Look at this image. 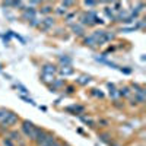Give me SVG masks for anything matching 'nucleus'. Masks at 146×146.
I'll return each mask as SVG.
<instances>
[{
  "label": "nucleus",
  "instance_id": "9",
  "mask_svg": "<svg viewBox=\"0 0 146 146\" xmlns=\"http://www.w3.org/2000/svg\"><path fill=\"white\" fill-rule=\"evenodd\" d=\"M62 86H64V82L60 80V79H54L53 80V85H50V91L51 92H56L57 88H62Z\"/></svg>",
  "mask_w": 146,
  "mask_h": 146
},
{
  "label": "nucleus",
  "instance_id": "25",
  "mask_svg": "<svg viewBox=\"0 0 146 146\" xmlns=\"http://www.w3.org/2000/svg\"><path fill=\"white\" fill-rule=\"evenodd\" d=\"M83 5L86 7H95V6H98V2H83Z\"/></svg>",
  "mask_w": 146,
  "mask_h": 146
},
{
  "label": "nucleus",
  "instance_id": "27",
  "mask_svg": "<svg viewBox=\"0 0 146 146\" xmlns=\"http://www.w3.org/2000/svg\"><path fill=\"white\" fill-rule=\"evenodd\" d=\"M123 23H126V25H130V23H133L135 22V18H131V16H129V18H126L124 21H121Z\"/></svg>",
  "mask_w": 146,
  "mask_h": 146
},
{
  "label": "nucleus",
  "instance_id": "10",
  "mask_svg": "<svg viewBox=\"0 0 146 146\" xmlns=\"http://www.w3.org/2000/svg\"><path fill=\"white\" fill-rule=\"evenodd\" d=\"M58 72H60V75H62V76H70V75H73V73H75V70H73L70 66H63Z\"/></svg>",
  "mask_w": 146,
  "mask_h": 146
},
{
  "label": "nucleus",
  "instance_id": "16",
  "mask_svg": "<svg viewBox=\"0 0 146 146\" xmlns=\"http://www.w3.org/2000/svg\"><path fill=\"white\" fill-rule=\"evenodd\" d=\"M131 88L135 89V94H139V95H146L145 88H143V86H140V85H137V83H133V85H131Z\"/></svg>",
  "mask_w": 146,
  "mask_h": 146
},
{
  "label": "nucleus",
  "instance_id": "12",
  "mask_svg": "<svg viewBox=\"0 0 146 146\" xmlns=\"http://www.w3.org/2000/svg\"><path fill=\"white\" fill-rule=\"evenodd\" d=\"M117 91H118V96H124V98H129L130 94H131V91H130V88H129V86L120 88V89H117Z\"/></svg>",
  "mask_w": 146,
  "mask_h": 146
},
{
  "label": "nucleus",
  "instance_id": "6",
  "mask_svg": "<svg viewBox=\"0 0 146 146\" xmlns=\"http://www.w3.org/2000/svg\"><path fill=\"white\" fill-rule=\"evenodd\" d=\"M66 111L72 113L73 115H80L83 111H85V107L83 105H72V107H67Z\"/></svg>",
  "mask_w": 146,
  "mask_h": 146
},
{
  "label": "nucleus",
  "instance_id": "20",
  "mask_svg": "<svg viewBox=\"0 0 146 146\" xmlns=\"http://www.w3.org/2000/svg\"><path fill=\"white\" fill-rule=\"evenodd\" d=\"M104 13L108 16V19L114 21V15H113V10H111V7H105V9H104Z\"/></svg>",
  "mask_w": 146,
  "mask_h": 146
},
{
  "label": "nucleus",
  "instance_id": "22",
  "mask_svg": "<svg viewBox=\"0 0 146 146\" xmlns=\"http://www.w3.org/2000/svg\"><path fill=\"white\" fill-rule=\"evenodd\" d=\"M89 80H91V78L89 76H82V78H79V83L80 85H86V83H89Z\"/></svg>",
  "mask_w": 146,
  "mask_h": 146
},
{
  "label": "nucleus",
  "instance_id": "35",
  "mask_svg": "<svg viewBox=\"0 0 146 146\" xmlns=\"http://www.w3.org/2000/svg\"><path fill=\"white\" fill-rule=\"evenodd\" d=\"M120 70L123 72V73H127V75H129V73H131V69H123V67H121Z\"/></svg>",
  "mask_w": 146,
  "mask_h": 146
},
{
  "label": "nucleus",
  "instance_id": "29",
  "mask_svg": "<svg viewBox=\"0 0 146 146\" xmlns=\"http://www.w3.org/2000/svg\"><path fill=\"white\" fill-rule=\"evenodd\" d=\"M21 98H22L23 101H27V102H29V104H32V105H35V102H34V100H31V98H28V96H25V95H21Z\"/></svg>",
  "mask_w": 146,
  "mask_h": 146
},
{
  "label": "nucleus",
  "instance_id": "13",
  "mask_svg": "<svg viewBox=\"0 0 146 146\" xmlns=\"http://www.w3.org/2000/svg\"><path fill=\"white\" fill-rule=\"evenodd\" d=\"M108 89H110V96H111V98H114V100H117L118 98V91L115 89V86L113 83H108Z\"/></svg>",
  "mask_w": 146,
  "mask_h": 146
},
{
  "label": "nucleus",
  "instance_id": "21",
  "mask_svg": "<svg viewBox=\"0 0 146 146\" xmlns=\"http://www.w3.org/2000/svg\"><path fill=\"white\" fill-rule=\"evenodd\" d=\"M76 18V12H72V13H66V22H72L73 19Z\"/></svg>",
  "mask_w": 146,
  "mask_h": 146
},
{
  "label": "nucleus",
  "instance_id": "36",
  "mask_svg": "<svg viewBox=\"0 0 146 146\" xmlns=\"http://www.w3.org/2000/svg\"><path fill=\"white\" fill-rule=\"evenodd\" d=\"M51 146H63V145H62V143H60V142H57V140H56V142H54V143H53Z\"/></svg>",
  "mask_w": 146,
  "mask_h": 146
},
{
  "label": "nucleus",
  "instance_id": "4",
  "mask_svg": "<svg viewBox=\"0 0 146 146\" xmlns=\"http://www.w3.org/2000/svg\"><path fill=\"white\" fill-rule=\"evenodd\" d=\"M21 129H22V131H23V135H25L28 139H32V136H34V129H35V126L31 123V121H28V120H25V121H22V126H21Z\"/></svg>",
  "mask_w": 146,
  "mask_h": 146
},
{
  "label": "nucleus",
  "instance_id": "28",
  "mask_svg": "<svg viewBox=\"0 0 146 146\" xmlns=\"http://www.w3.org/2000/svg\"><path fill=\"white\" fill-rule=\"evenodd\" d=\"M18 89H19L22 94H28V92H29V91H28L25 86H23V85H21V83H18Z\"/></svg>",
  "mask_w": 146,
  "mask_h": 146
},
{
  "label": "nucleus",
  "instance_id": "1",
  "mask_svg": "<svg viewBox=\"0 0 146 146\" xmlns=\"http://www.w3.org/2000/svg\"><path fill=\"white\" fill-rule=\"evenodd\" d=\"M95 16H96L95 10H89V12H86V13H82L80 18H79V23L82 27H85V25L91 27V25H94V18Z\"/></svg>",
  "mask_w": 146,
  "mask_h": 146
},
{
  "label": "nucleus",
  "instance_id": "26",
  "mask_svg": "<svg viewBox=\"0 0 146 146\" xmlns=\"http://www.w3.org/2000/svg\"><path fill=\"white\" fill-rule=\"evenodd\" d=\"M3 145L5 146H15V143L13 142H12L9 137H6V139H3Z\"/></svg>",
  "mask_w": 146,
  "mask_h": 146
},
{
  "label": "nucleus",
  "instance_id": "37",
  "mask_svg": "<svg viewBox=\"0 0 146 146\" xmlns=\"http://www.w3.org/2000/svg\"><path fill=\"white\" fill-rule=\"evenodd\" d=\"M63 146H70V145H63Z\"/></svg>",
  "mask_w": 146,
  "mask_h": 146
},
{
  "label": "nucleus",
  "instance_id": "19",
  "mask_svg": "<svg viewBox=\"0 0 146 146\" xmlns=\"http://www.w3.org/2000/svg\"><path fill=\"white\" fill-rule=\"evenodd\" d=\"M111 136L108 135V133H100V139L102 142H107V143H111V139H110Z\"/></svg>",
  "mask_w": 146,
  "mask_h": 146
},
{
  "label": "nucleus",
  "instance_id": "23",
  "mask_svg": "<svg viewBox=\"0 0 146 146\" xmlns=\"http://www.w3.org/2000/svg\"><path fill=\"white\" fill-rule=\"evenodd\" d=\"M42 80L45 83H51L54 80V76H50V75H42Z\"/></svg>",
  "mask_w": 146,
  "mask_h": 146
},
{
  "label": "nucleus",
  "instance_id": "18",
  "mask_svg": "<svg viewBox=\"0 0 146 146\" xmlns=\"http://www.w3.org/2000/svg\"><path fill=\"white\" fill-rule=\"evenodd\" d=\"M51 12H53V6L51 5H44L41 7V13H44V15H48V13H51Z\"/></svg>",
  "mask_w": 146,
  "mask_h": 146
},
{
  "label": "nucleus",
  "instance_id": "34",
  "mask_svg": "<svg viewBox=\"0 0 146 146\" xmlns=\"http://www.w3.org/2000/svg\"><path fill=\"white\" fill-rule=\"evenodd\" d=\"M113 6H114V7H115V9H114V10H118V12H120V10H121V9H120V7H121V5H120V3H113Z\"/></svg>",
  "mask_w": 146,
  "mask_h": 146
},
{
  "label": "nucleus",
  "instance_id": "7",
  "mask_svg": "<svg viewBox=\"0 0 146 146\" xmlns=\"http://www.w3.org/2000/svg\"><path fill=\"white\" fill-rule=\"evenodd\" d=\"M57 72V67L54 64H44L42 66V75H50V76H54Z\"/></svg>",
  "mask_w": 146,
  "mask_h": 146
},
{
  "label": "nucleus",
  "instance_id": "2",
  "mask_svg": "<svg viewBox=\"0 0 146 146\" xmlns=\"http://www.w3.org/2000/svg\"><path fill=\"white\" fill-rule=\"evenodd\" d=\"M45 137H47V131H45L44 129H41V127H36V126H35V129H34V136H32L31 140H34L38 146H41V145L44 143Z\"/></svg>",
  "mask_w": 146,
  "mask_h": 146
},
{
  "label": "nucleus",
  "instance_id": "24",
  "mask_svg": "<svg viewBox=\"0 0 146 146\" xmlns=\"http://www.w3.org/2000/svg\"><path fill=\"white\" fill-rule=\"evenodd\" d=\"M56 13H57V15H62V16H66L67 10L63 9V7H56Z\"/></svg>",
  "mask_w": 146,
  "mask_h": 146
},
{
  "label": "nucleus",
  "instance_id": "3",
  "mask_svg": "<svg viewBox=\"0 0 146 146\" xmlns=\"http://www.w3.org/2000/svg\"><path fill=\"white\" fill-rule=\"evenodd\" d=\"M18 120H19L18 114L12 113V111H7L6 117H5V118H3V121H2V126H3V127H7V126H13V124H16V123H18Z\"/></svg>",
  "mask_w": 146,
  "mask_h": 146
},
{
  "label": "nucleus",
  "instance_id": "33",
  "mask_svg": "<svg viewBox=\"0 0 146 146\" xmlns=\"http://www.w3.org/2000/svg\"><path fill=\"white\" fill-rule=\"evenodd\" d=\"M66 91H67V94H73V92H75V86H67Z\"/></svg>",
  "mask_w": 146,
  "mask_h": 146
},
{
  "label": "nucleus",
  "instance_id": "30",
  "mask_svg": "<svg viewBox=\"0 0 146 146\" xmlns=\"http://www.w3.org/2000/svg\"><path fill=\"white\" fill-rule=\"evenodd\" d=\"M73 5H75V3H73V2H62V7H72Z\"/></svg>",
  "mask_w": 146,
  "mask_h": 146
},
{
  "label": "nucleus",
  "instance_id": "11",
  "mask_svg": "<svg viewBox=\"0 0 146 146\" xmlns=\"http://www.w3.org/2000/svg\"><path fill=\"white\" fill-rule=\"evenodd\" d=\"M41 25H44V28H45V29L51 28V27L54 25V19H53V18H50V16H47L45 19H42V21H41Z\"/></svg>",
  "mask_w": 146,
  "mask_h": 146
},
{
  "label": "nucleus",
  "instance_id": "5",
  "mask_svg": "<svg viewBox=\"0 0 146 146\" xmlns=\"http://www.w3.org/2000/svg\"><path fill=\"white\" fill-rule=\"evenodd\" d=\"M22 10H23V12H22V18H23V19H27V21H32V19H35L36 10H35L34 7L28 6V7H23Z\"/></svg>",
  "mask_w": 146,
  "mask_h": 146
},
{
  "label": "nucleus",
  "instance_id": "32",
  "mask_svg": "<svg viewBox=\"0 0 146 146\" xmlns=\"http://www.w3.org/2000/svg\"><path fill=\"white\" fill-rule=\"evenodd\" d=\"M100 124H101L102 127H107L110 123H108V120H102V118H101V120H100Z\"/></svg>",
  "mask_w": 146,
  "mask_h": 146
},
{
  "label": "nucleus",
  "instance_id": "8",
  "mask_svg": "<svg viewBox=\"0 0 146 146\" xmlns=\"http://www.w3.org/2000/svg\"><path fill=\"white\" fill-rule=\"evenodd\" d=\"M72 32L75 35H83L85 28L80 25V23H72Z\"/></svg>",
  "mask_w": 146,
  "mask_h": 146
},
{
  "label": "nucleus",
  "instance_id": "17",
  "mask_svg": "<svg viewBox=\"0 0 146 146\" xmlns=\"http://www.w3.org/2000/svg\"><path fill=\"white\" fill-rule=\"evenodd\" d=\"M83 42H85V45H89V47H96V42H95V40L92 38L91 35H89V36H85Z\"/></svg>",
  "mask_w": 146,
  "mask_h": 146
},
{
  "label": "nucleus",
  "instance_id": "15",
  "mask_svg": "<svg viewBox=\"0 0 146 146\" xmlns=\"http://www.w3.org/2000/svg\"><path fill=\"white\" fill-rule=\"evenodd\" d=\"M58 60H60V63L64 64V66L72 64V57H69V56H58Z\"/></svg>",
  "mask_w": 146,
  "mask_h": 146
},
{
  "label": "nucleus",
  "instance_id": "14",
  "mask_svg": "<svg viewBox=\"0 0 146 146\" xmlns=\"http://www.w3.org/2000/svg\"><path fill=\"white\" fill-rule=\"evenodd\" d=\"M7 137H9L12 142H16V140H18V142H21V133H19V131H16V130H12V131L9 133V136H7Z\"/></svg>",
  "mask_w": 146,
  "mask_h": 146
},
{
  "label": "nucleus",
  "instance_id": "31",
  "mask_svg": "<svg viewBox=\"0 0 146 146\" xmlns=\"http://www.w3.org/2000/svg\"><path fill=\"white\" fill-rule=\"evenodd\" d=\"M92 94H94V95H96V96H100V98H102V96H104V95H102V92H101V91H98V89H94V92H92Z\"/></svg>",
  "mask_w": 146,
  "mask_h": 146
}]
</instances>
